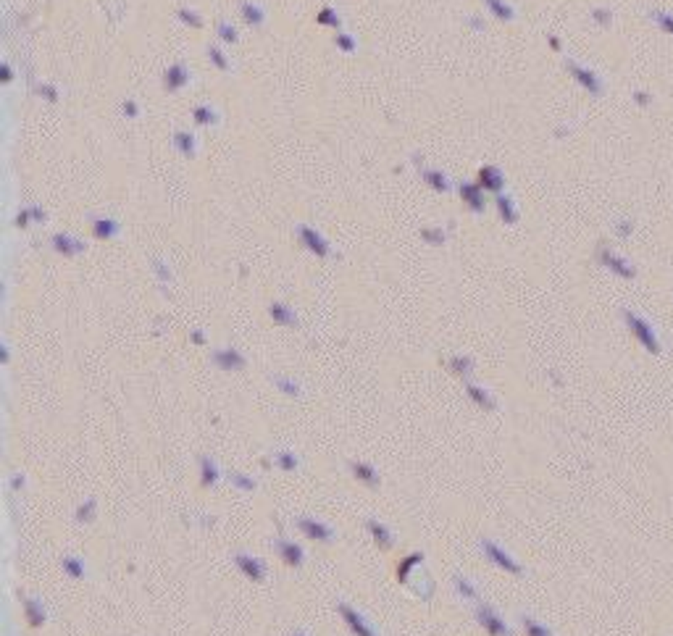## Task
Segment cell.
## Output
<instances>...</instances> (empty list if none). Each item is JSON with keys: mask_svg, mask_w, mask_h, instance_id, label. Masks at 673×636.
<instances>
[{"mask_svg": "<svg viewBox=\"0 0 673 636\" xmlns=\"http://www.w3.org/2000/svg\"><path fill=\"white\" fill-rule=\"evenodd\" d=\"M626 324H628V329H631V334L637 337V342L642 344L644 350L647 353H660V340H658V334H655V329H652V324L644 318V316H639V313H631V311H626Z\"/></svg>", "mask_w": 673, "mask_h": 636, "instance_id": "6da1fadb", "label": "cell"}, {"mask_svg": "<svg viewBox=\"0 0 673 636\" xmlns=\"http://www.w3.org/2000/svg\"><path fill=\"white\" fill-rule=\"evenodd\" d=\"M481 549H484V555H487L497 568H503V571H508V573H521V565L513 560L503 547H497L494 542L484 539V542H481Z\"/></svg>", "mask_w": 673, "mask_h": 636, "instance_id": "7a4b0ae2", "label": "cell"}, {"mask_svg": "<svg viewBox=\"0 0 673 636\" xmlns=\"http://www.w3.org/2000/svg\"><path fill=\"white\" fill-rule=\"evenodd\" d=\"M479 623L484 626V631H487L489 636H508L510 634L505 618H500L489 605L479 607Z\"/></svg>", "mask_w": 673, "mask_h": 636, "instance_id": "3957f363", "label": "cell"}, {"mask_svg": "<svg viewBox=\"0 0 673 636\" xmlns=\"http://www.w3.org/2000/svg\"><path fill=\"white\" fill-rule=\"evenodd\" d=\"M340 613H342L344 623L350 626V631H353L355 636H376L374 628L366 623V618L360 615L358 610H353L350 605H344V602H342V605H340Z\"/></svg>", "mask_w": 673, "mask_h": 636, "instance_id": "277c9868", "label": "cell"}, {"mask_svg": "<svg viewBox=\"0 0 673 636\" xmlns=\"http://www.w3.org/2000/svg\"><path fill=\"white\" fill-rule=\"evenodd\" d=\"M599 261H602V266L605 268H610L613 271L615 276H624V279H634V266L628 263V261H624V258H618L615 252H610V250H602L599 252Z\"/></svg>", "mask_w": 673, "mask_h": 636, "instance_id": "5b68a950", "label": "cell"}, {"mask_svg": "<svg viewBox=\"0 0 673 636\" xmlns=\"http://www.w3.org/2000/svg\"><path fill=\"white\" fill-rule=\"evenodd\" d=\"M300 531L305 534L308 539H316V542H331V529L324 526L321 520H313V518H300L298 520Z\"/></svg>", "mask_w": 673, "mask_h": 636, "instance_id": "8992f818", "label": "cell"}, {"mask_svg": "<svg viewBox=\"0 0 673 636\" xmlns=\"http://www.w3.org/2000/svg\"><path fill=\"white\" fill-rule=\"evenodd\" d=\"M276 552L282 555V560L287 565H300L302 562V547H300L298 542H292V539H279L276 542Z\"/></svg>", "mask_w": 673, "mask_h": 636, "instance_id": "52a82bcc", "label": "cell"}, {"mask_svg": "<svg viewBox=\"0 0 673 636\" xmlns=\"http://www.w3.org/2000/svg\"><path fill=\"white\" fill-rule=\"evenodd\" d=\"M234 562H237V568H240L247 578H255V581L263 578V562L261 560H255V558H250V555H237Z\"/></svg>", "mask_w": 673, "mask_h": 636, "instance_id": "ba28073f", "label": "cell"}, {"mask_svg": "<svg viewBox=\"0 0 673 636\" xmlns=\"http://www.w3.org/2000/svg\"><path fill=\"white\" fill-rule=\"evenodd\" d=\"M571 72L576 74V79H579V82H582L584 87L589 89V92H595V95H597L599 89H602V85H599V79H597V76H595V74H592V72H586V69H582V66H576V63H571Z\"/></svg>", "mask_w": 673, "mask_h": 636, "instance_id": "9c48e42d", "label": "cell"}, {"mask_svg": "<svg viewBox=\"0 0 673 636\" xmlns=\"http://www.w3.org/2000/svg\"><path fill=\"white\" fill-rule=\"evenodd\" d=\"M200 481H203V487H210V484L219 481V468H216V463L210 458L200 460Z\"/></svg>", "mask_w": 673, "mask_h": 636, "instance_id": "30bf717a", "label": "cell"}, {"mask_svg": "<svg viewBox=\"0 0 673 636\" xmlns=\"http://www.w3.org/2000/svg\"><path fill=\"white\" fill-rule=\"evenodd\" d=\"M24 610H27L30 626H34V628L45 621V607L40 605V600H27V602H24Z\"/></svg>", "mask_w": 673, "mask_h": 636, "instance_id": "8fae6325", "label": "cell"}, {"mask_svg": "<svg viewBox=\"0 0 673 636\" xmlns=\"http://www.w3.org/2000/svg\"><path fill=\"white\" fill-rule=\"evenodd\" d=\"M368 529H371V534H374V542L379 545V547H382V549L392 547V542H395V539L389 536V531L382 526V523H379V520H371V523H368Z\"/></svg>", "mask_w": 673, "mask_h": 636, "instance_id": "7c38bea8", "label": "cell"}, {"mask_svg": "<svg viewBox=\"0 0 673 636\" xmlns=\"http://www.w3.org/2000/svg\"><path fill=\"white\" fill-rule=\"evenodd\" d=\"M353 471H355V479H360L363 484H368V487H376V484H379V474H376L371 465H366V463H355V465H353Z\"/></svg>", "mask_w": 673, "mask_h": 636, "instance_id": "4fadbf2b", "label": "cell"}, {"mask_svg": "<svg viewBox=\"0 0 673 636\" xmlns=\"http://www.w3.org/2000/svg\"><path fill=\"white\" fill-rule=\"evenodd\" d=\"M63 571L71 578H82L85 576V562L79 558H63Z\"/></svg>", "mask_w": 673, "mask_h": 636, "instance_id": "5bb4252c", "label": "cell"}, {"mask_svg": "<svg viewBox=\"0 0 673 636\" xmlns=\"http://www.w3.org/2000/svg\"><path fill=\"white\" fill-rule=\"evenodd\" d=\"M524 628H526V636H553L547 626H542L534 618H524Z\"/></svg>", "mask_w": 673, "mask_h": 636, "instance_id": "9a60e30c", "label": "cell"}, {"mask_svg": "<svg viewBox=\"0 0 673 636\" xmlns=\"http://www.w3.org/2000/svg\"><path fill=\"white\" fill-rule=\"evenodd\" d=\"M216 360L221 363V369H240L242 366V358L237 355V353H229V350H226V353H219Z\"/></svg>", "mask_w": 673, "mask_h": 636, "instance_id": "2e32d148", "label": "cell"}, {"mask_svg": "<svg viewBox=\"0 0 673 636\" xmlns=\"http://www.w3.org/2000/svg\"><path fill=\"white\" fill-rule=\"evenodd\" d=\"M276 463H279L282 471H295V468H298V458H295L292 452H287V450L276 452Z\"/></svg>", "mask_w": 673, "mask_h": 636, "instance_id": "e0dca14e", "label": "cell"}, {"mask_svg": "<svg viewBox=\"0 0 673 636\" xmlns=\"http://www.w3.org/2000/svg\"><path fill=\"white\" fill-rule=\"evenodd\" d=\"M652 19H655V24H658L660 30L668 32V34H673V14H665V11H655V14H652Z\"/></svg>", "mask_w": 673, "mask_h": 636, "instance_id": "ac0fdd59", "label": "cell"}, {"mask_svg": "<svg viewBox=\"0 0 673 636\" xmlns=\"http://www.w3.org/2000/svg\"><path fill=\"white\" fill-rule=\"evenodd\" d=\"M455 589L463 594V597H468V600H476V597H479V594H476V589H474V584H471V581H465V578H461V576H455Z\"/></svg>", "mask_w": 673, "mask_h": 636, "instance_id": "d6986e66", "label": "cell"}, {"mask_svg": "<svg viewBox=\"0 0 673 636\" xmlns=\"http://www.w3.org/2000/svg\"><path fill=\"white\" fill-rule=\"evenodd\" d=\"M229 479H232V484H234V487L245 489V492H253V489H255V481L250 479V476H242V474H237V471H234Z\"/></svg>", "mask_w": 673, "mask_h": 636, "instance_id": "ffe728a7", "label": "cell"}, {"mask_svg": "<svg viewBox=\"0 0 673 636\" xmlns=\"http://www.w3.org/2000/svg\"><path fill=\"white\" fill-rule=\"evenodd\" d=\"M271 316H274L276 321H282V324H292V321H295V316L287 311L285 305H274V308H271Z\"/></svg>", "mask_w": 673, "mask_h": 636, "instance_id": "44dd1931", "label": "cell"}, {"mask_svg": "<svg viewBox=\"0 0 673 636\" xmlns=\"http://www.w3.org/2000/svg\"><path fill=\"white\" fill-rule=\"evenodd\" d=\"M419 560H421V555H419V552H413V555H410L408 560H403V565L397 568V576H400V578H403V581H405V578H408V571H410V568H413V565H416V562H419Z\"/></svg>", "mask_w": 673, "mask_h": 636, "instance_id": "7402d4cb", "label": "cell"}, {"mask_svg": "<svg viewBox=\"0 0 673 636\" xmlns=\"http://www.w3.org/2000/svg\"><path fill=\"white\" fill-rule=\"evenodd\" d=\"M302 237H305V242L311 245V250H318V252H321V255L327 252V248H324V242H321V239L316 237L313 232H308V229H305V232H302Z\"/></svg>", "mask_w": 673, "mask_h": 636, "instance_id": "603a6c76", "label": "cell"}, {"mask_svg": "<svg viewBox=\"0 0 673 636\" xmlns=\"http://www.w3.org/2000/svg\"><path fill=\"white\" fill-rule=\"evenodd\" d=\"M468 395H471V397L476 399L479 405H487V408L492 405V399L487 397V392H481V389H476V386H468Z\"/></svg>", "mask_w": 673, "mask_h": 636, "instance_id": "cb8c5ba5", "label": "cell"}, {"mask_svg": "<svg viewBox=\"0 0 673 636\" xmlns=\"http://www.w3.org/2000/svg\"><path fill=\"white\" fill-rule=\"evenodd\" d=\"M92 510H95V500H87V505L85 507H79V520H87V518H92Z\"/></svg>", "mask_w": 673, "mask_h": 636, "instance_id": "d4e9b609", "label": "cell"}, {"mask_svg": "<svg viewBox=\"0 0 673 636\" xmlns=\"http://www.w3.org/2000/svg\"><path fill=\"white\" fill-rule=\"evenodd\" d=\"M279 384H282V389H285L287 395H298V386L292 384V382H287V379H282Z\"/></svg>", "mask_w": 673, "mask_h": 636, "instance_id": "484cf974", "label": "cell"}, {"mask_svg": "<svg viewBox=\"0 0 673 636\" xmlns=\"http://www.w3.org/2000/svg\"><path fill=\"white\" fill-rule=\"evenodd\" d=\"M295 636H305V634H300V631H298V634H295Z\"/></svg>", "mask_w": 673, "mask_h": 636, "instance_id": "4316f807", "label": "cell"}]
</instances>
